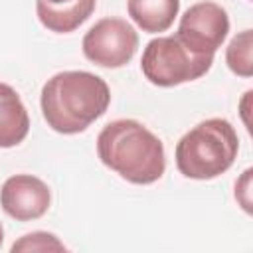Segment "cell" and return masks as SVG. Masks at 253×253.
<instances>
[{
	"mask_svg": "<svg viewBox=\"0 0 253 253\" xmlns=\"http://www.w3.org/2000/svg\"><path fill=\"white\" fill-rule=\"evenodd\" d=\"M111 91L103 77L89 71H59L42 87V113L49 128L59 134H77L103 117Z\"/></svg>",
	"mask_w": 253,
	"mask_h": 253,
	"instance_id": "cell-1",
	"label": "cell"
},
{
	"mask_svg": "<svg viewBox=\"0 0 253 253\" xmlns=\"http://www.w3.org/2000/svg\"><path fill=\"white\" fill-rule=\"evenodd\" d=\"M101 162L130 184H152L166 170L162 140L134 119H117L97 136Z\"/></svg>",
	"mask_w": 253,
	"mask_h": 253,
	"instance_id": "cell-2",
	"label": "cell"
},
{
	"mask_svg": "<svg viewBox=\"0 0 253 253\" xmlns=\"http://www.w3.org/2000/svg\"><path fill=\"white\" fill-rule=\"evenodd\" d=\"M239 138L233 125L213 117L198 123L176 144V166L192 180H211L227 172L237 158Z\"/></svg>",
	"mask_w": 253,
	"mask_h": 253,
	"instance_id": "cell-3",
	"label": "cell"
},
{
	"mask_svg": "<svg viewBox=\"0 0 253 253\" xmlns=\"http://www.w3.org/2000/svg\"><path fill=\"white\" fill-rule=\"evenodd\" d=\"M213 55L190 51L174 36H158L150 40L142 51L140 69L144 77L158 87H174L200 79L210 71Z\"/></svg>",
	"mask_w": 253,
	"mask_h": 253,
	"instance_id": "cell-4",
	"label": "cell"
},
{
	"mask_svg": "<svg viewBox=\"0 0 253 253\" xmlns=\"http://www.w3.org/2000/svg\"><path fill=\"white\" fill-rule=\"evenodd\" d=\"M83 55L99 67L117 69L126 65L138 47L136 30L123 18H103L95 22L81 42Z\"/></svg>",
	"mask_w": 253,
	"mask_h": 253,
	"instance_id": "cell-5",
	"label": "cell"
},
{
	"mask_svg": "<svg viewBox=\"0 0 253 253\" xmlns=\"http://www.w3.org/2000/svg\"><path fill=\"white\" fill-rule=\"evenodd\" d=\"M229 32V16L225 8L204 0L192 4L180 18L176 38L194 53L213 55Z\"/></svg>",
	"mask_w": 253,
	"mask_h": 253,
	"instance_id": "cell-6",
	"label": "cell"
},
{
	"mask_svg": "<svg viewBox=\"0 0 253 253\" xmlns=\"http://www.w3.org/2000/svg\"><path fill=\"white\" fill-rule=\"evenodd\" d=\"M51 204V192L43 180L32 174L10 176L0 188V206L2 210L18 219L32 221L42 217Z\"/></svg>",
	"mask_w": 253,
	"mask_h": 253,
	"instance_id": "cell-7",
	"label": "cell"
},
{
	"mask_svg": "<svg viewBox=\"0 0 253 253\" xmlns=\"http://www.w3.org/2000/svg\"><path fill=\"white\" fill-rule=\"evenodd\" d=\"M97 0H71L65 4H49L36 0V14L43 28L55 34H69L77 30L95 10Z\"/></svg>",
	"mask_w": 253,
	"mask_h": 253,
	"instance_id": "cell-8",
	"label": "cell"
},
{
	"mask_svg": "<svg viewBox=\"0 0 253 253\" xmlns=\"http://www.w3.org/2000/svg\"><path fill=\"white\" fill-rule=\"evenodd\" d=\"M30 130L28 111L8 83H0V148H12L20 144Z\"/></svg>",
	"mask_w": 253,
	"mask_h": 253,
	"instance_id": "cell-9",
	"label": "cell"
},
{
	"mask_svg": "<svg viewBox=\"0 0 253 253\" xmlns=\"http://www.w3.org/2000/svg\"><path fill=\"white\" fill-rule=\"evenodd\" d=\"M126 10L142 32L160 34L174 24L180 0H126Z\"/></svg>",
	"mask_w": 253,
	"mask_h": 253,
	"instance_id": "cell-10",
	"label": "cell"
},
{
	"mask_svg": "<svg viewBox=\"0 0 253 253\" xmlns=\"http://www.w3.org/2000/svg\"><path fill=\"white\" fill-rule=\"evenodd\" d=\"M251 49H253V32L251 30L239 32L229 42V45L225 49V63L235 75H239V77H251L253 75Z\"/></svg>",
	"mask_w": 253,
	"mask_h": 253,
	"instance_id": "cell-11",
	"label": "cell"
},
{
	"mask_svg": "<svg viewBox=\"0 0 253 253\" xmlns=\"http://www.w3.org/2000/svg\"><path fill=\"white\" fill-rule=\"evenodd\" d=\"M12 253H34V251H65V245L53 235V233H47V231H32V233H26L22 235L10 249Z\"/></svg>",
	"mask_w": 253,
	"mask_h": 253,
	"instance_id": "cell-12",
	"label": "cell"
},
{
	"mask_svg": "<svg viewBox=\"0 0 253 253\" xmlns=\"http://www.w3.org/2000/svg\"><path fill=\"white\" fill-rule=\"evenodd\" d=\"M249 180H251V168H247L241 176L239 182H235V198L243 206V210L249 213L251 211V198H249Z\"/></svg>",
	"mask_w": 253,
	"mask_h": 253,
	"instance_id": "cell-13",
	"label": "cell"
},
{
	"mask_svg": "<svg viewBox=\"0 0 253 253\" xmlns=\"http://www.w3.org/2000/svg\"><path fill=\"white\" fill-rule=\"evenodd\" d=\"M49 4H65V2H71V0H45Z\"/></svg>",
	"mask_w": 253,
	"mask_h": 253,
	"instance_id": "cell-14",
	"label": "cell"
},
{
	"mask_svg": "<svg viewBox=\"0 0 253 253\" xmlns=\"http://www.w3.org/2000/svg\"><path fill=\"white\" fill-rule=\"evenodd\" d=\"M2 241H4V229H2V223H0V245H2Z\"/></svg>",
	"mask_w": 253,
	"mask_h": 253,
	"instance_id": "cell-15",
	"label": "cell"
}]
</instances>
